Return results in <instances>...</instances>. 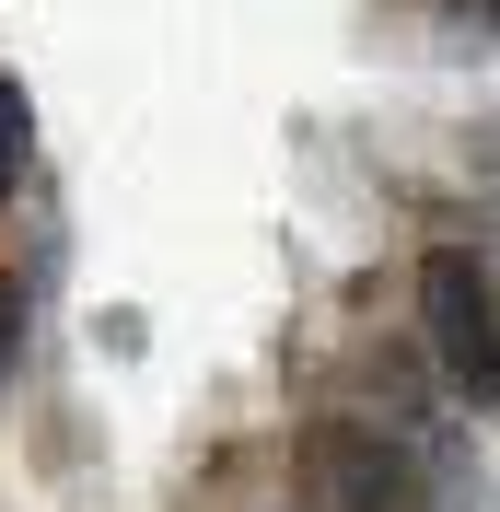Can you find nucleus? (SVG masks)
Wrapping results in <instances>:
<instances>
[{
  "label": "nucleus",
  "mask_w": 500,
  "mask_h": 512,
  "mask_svg": "<svg viewBox=\"0 0 500 512\" xmlns=\"http://www.w3.org/2000/svg\"><path fill=\"white\" fill-rule=\"evenodd\" d=\"M12 350H24V280H0V384H12Z\"/></svg>",
  "instance_id": "obj_3"
},
{
  "label": "nucleus",
  "mask_w": 500,
  "mask_h": 512,
  "mask_svg": "<svg viewBox=\"0 0 500 512\" xmlns=\"http://www.w3.org/2000/svg\"><path fill=\"white\" fill-rule=\"evenodd\" d=\"M419 326H431V361L466 408H500V291L466 245H442L419 268Z\"/></svg>",
  "instance_id": "obj_1"
},
{
  "label": "nucleus",
  "mask_w": 500,
  "mask_h": 512,
  "mask_svg": "<svg viewBox=\"0 0 500 512\" xmlns=\"http://www.w3.org/2000/svg\"><path fill=\"white\" fill-rule=\"evenodd\" d=\"M24 152H35V105H24V82H0V198H12Z\"/></svg>",
  "instance_id": "obj_2"
},
{
  "label": "nucleus",
  "mask_w": 500,
  "mask_h": 512,
  "mask_svg": "<svg viewBox=\"0 0 500 512\" xmlns=\"http://www.w3.org/2000/svg\"><path fill=\"white\" fill-rule=\"evenodd\" d=\"M489 12H500V0H489Z\"/></svg>",
  "instance_id": "obj_4"
}]
</instances>
